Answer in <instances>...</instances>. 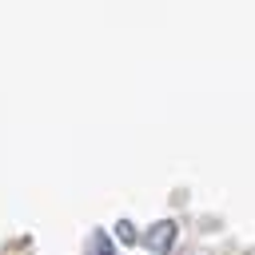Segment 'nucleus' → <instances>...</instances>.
Wrapping results in <instances>:
<instances>
[{"instance_id": "obj_1", "label": "nucleus", "mask_w": 255, "mask_h": 255, "mask_svg": "<svg viewBox=\"0 0 255 255\" xmlns=\"http://www.w3.org/2000/svg\"><path fill=\"white\" fill-rule=\"evenodd\" d=\"M147 243H151L155 251H167V247L175 243V223H155L151 235H147Z\"/></svg>"}]
</instances>
